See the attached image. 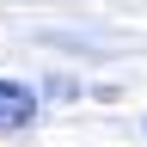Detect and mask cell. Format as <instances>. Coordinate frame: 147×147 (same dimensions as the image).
<instances>
[{
    "mask_svg": "<svg viewBox=\"0 0 147 147\" xmlns=\"http://www.w3.org/2000/svg\"><path fill=\"white\" fill-rule=\"evenodd\" d=\"M31 117H37V98L18 80H0V129H25Z\"/></svg>",
    "mask_w": 147,
    "mask_h": 147,
    "instance_id": "6da1fadb",
    "label": "cell"
}]
</instances>
